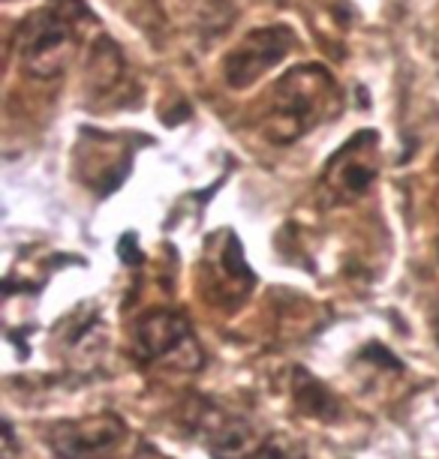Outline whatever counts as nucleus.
Listing matches in <instances>:
<instances>
[{
  "label": "nucleus",
  "mask_w": 439,
  "mask_h": 459,
  "mask_svg": "<svg viewBox=\"0 0 439 459\" xmlns=\"http://www.w3.org/2000/svg\"><path fill=\"white\" fill-rule=\"evenodd\" d=\"M340 111V91L325 66L289 69L271 93L265 135L274 144H292Z\"/></svg>",
  "instance_id": "nucleus-1"
},
{
  "label": "nucleus",
  "mask_w": 439,
  "mask_h": 459,
  "mask_svg": "<svg viewBox=\"0 0 439 459\" xmlns=\"http://www.w3.org/2000/svg\"><path fill=\"white\" fill-rule=\"evenodd\" d=\"M75 28L73 15L64 10H33L15 30V55L33 79H57L73 60Z\"/></svg>",
  "instance_id": "nucleus-2"
},
{
  "label": "nucleus",
  "mask_w": 439,
  "mask_h": 459,
  "mask_svg": "<svg viewBox=\"0 0 439 459\" xmlns=\"http://www.w3.org/2000/svg\"><path fill=\"white\" fill-rule=\"evenodd\" d=\"M133 351L139 363H171V367L196 369L202 363L199 342L184 316L171 309H151L133 327Z\"/></svg>",
  "instance_id": "nucleus-3"
},
{
  "label": "nucleus",
  "mask_w": 439,
  "mask_h": 459,
  "mask_svg": "<svg viewBox=\"0 0 439 459\" xmlns=\"http://www.w3.org/2000/svg\"><path fill=\"white\" fill-rule=\"evenodd\" d=\"M127 441V423L118 414L57 420L48 427V447L57 459H118Z\"/></svg>",
  "instance_id": "nucleus-4"
},
{
  "label": "nucleus",
  "mask_w": 439,
  "mask_h": 459,
  "mask_svg": "<svg viewBox=\"0 0 439 459\" xmlns=\"http://www.w3.org/2000/svg\"><path fill=\"white\" fill-rule=\"evenodd\" d=\"M376 171H380V138L373 129H364L331 157L322 175V189L334 204L356 202L370 189Z\"/></svg>",
  "instance_id": "nucleus-5"
},
{
  "label": "nucleus",
  "mask_w": 439,
  "mask_h": 459,
  "mask_svg": "<svg viewBox=\"0 0 439 459\" xmlns=\"http://www.w3.org/2000/svg\"><path fill=\"white\" fill-rule=\"evenodd\" d=\"M292 46H295V37H292V30L283 28V24L250 30L226 55V64H223L226 82L232 88H250V84L256 79H262L274 64H280L292 51Z\"/></svg>",
  "instance_id": "nucleus-6"
},
{
  "label": "nucleus",
  "mask_w": 439,
  "mask_h": 459,
  "mask_svg": "<svg viewBox=\"0 0 439 459\" xmlns=\"http://www.w3.org/2000/svg\"><path fill=\"white\" fill-rule=\"evenodd\" d=\"M250 459H304V450H301V445H295L292 438L271 432V436L262 438V445L256 447V454Z\"/></svg>",
  "instance_id": "nucleus-7"
}]
</instances>
